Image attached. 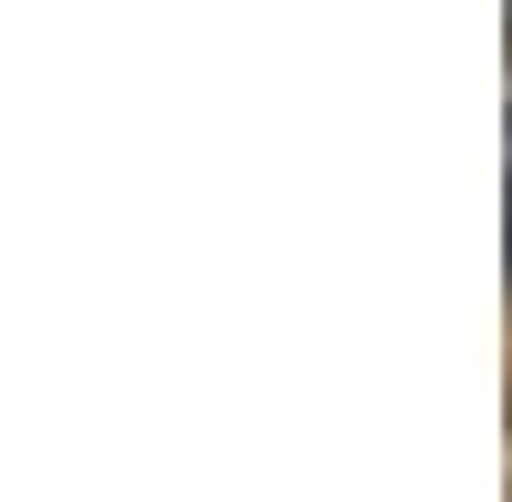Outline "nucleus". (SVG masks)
<instances>
[]
</instances>
